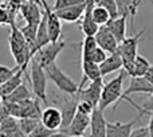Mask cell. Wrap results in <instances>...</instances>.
I'll return each instance as SVG.
<instances>
[{
    "instance_id": "60d3db41",
    "label": "cell",
    "mask_w": 153,
    "mask_h": 137,
    "mask_svg": "<svg viewBox=\"0 0 153 137\" xmlns=\"http://www.w3.org/2000/svg\"><path fill=\"white\" fill-rule=\"evenodd\" d=\"M149 116H151V120H149V124H148V130L151 133V137H153V113H151Z\"/></svg>"
},
{
    "instance_id": "30bf717a",
    "label": "cell",
    "mask_w": 153,
    "mask_h": 137,
    "mask_svg": "<svg viewBox=\"0 0 153 137\" xmlns=\"http://www.w3.org/2000/svg\"><path fill=\"white\" fill-rule=\"evenodd\" d=\"M95 42L100 48H102L106 54H114L118 51V42L116 40V38L111 35V32L108 30L106 26H102L98 28V32L95 34Z\"/></svg>"
},
{
    "instance_id": "ac0fdd59",
    "label": "cell",
    "mask_w": 153,
    "mask_h": 137,
    "mask_svg": "<svg viewBox=\"0 0 153 137\" xmlns=\"http://www.w3.org/2000/svg\"><path fill=\"white\" fill-rule=\"evenodd\" d=\"M145 1H140V0H117V8H118V15L124 16V18H130V28L133 30V22L137 15V11Z\"/></svg>"
},
{
    "instance_id": "ee69618b",
    "label": "cell",
    "mask_w": 153,
    "mask_h": 137,
    "mask_svg": "<svg viewBox=\"0 0 153 137\" xmlns=\"http://www.w3.org/2000/svg\"><path fill=\"white\" fill-rule=\"evenodd\" d=\"M0 100H1V95H0Z\"/></svg>"
},
{
    "instance_id": "8fae6325",
    "label": "cell",
    "mask_w": 153,
    "mask_h": 137,
    "mask_svg": "<svg viewBox=\"0 0 153 137\" xmlns=\"http://www.w3.org/2000/svg\"><path fill=\"white\" fill-rule=\"evenodd\" d=\"M87 5V0H82V3L76 5H71V7L63 8L59 11H54L55 15L59 18L61 22H67V23H74V22H79L85 13Z\"/></svg>"
},
{
    "instance_id": "d6a6232c",
    "label": "cell",
    "mask_w": 153,
    "mask_h": 137,
    "mask_svg": "<svg viewBox=\"0 0 153 137\" xmlns=\"http://www.w3.org/2000/svg\"><path fill=\"white\" fill-rule=\"evenodd\" d=\"M108 55H109V54H106L105 51L102 50V48L98 47L97 50L93 53V55H91V58H90L89 62H93V63H95V65H98V66H101V65H102L103 62L106 61Z\"/></svg>"
},
{
    "instance_id": "7a4b0ae2",
    "label": "cell",
    "mask_w": 153,
    "mask_h": 137,
    "mask_svg": "<svg viewBox=\"0 0 153 137\" xmlns=\"http://www.w3.org/2000/svg\"><path fill=\"white\" fill-rule=\"evenodd\" d=\"M128 74L125 73V70H120V74L117 77H114L111 81H109L108 83L103 85L102 89V94H101V100H100V105L98 109L102 112H105L106 108H109L110 105H113V112L117 110L118 102L122 97V86H124V79L126 78Z\"/></svg>"
},
{
    "instance_id": "4dcf8cb0",
    "label": "cell",
    "mask_w": 153,
    "mask_h": 137,
    "mask_svg": "<svg viewBox=\"0 0 153 137\" xmlns=\"http://www.w3.org/2000/svg\"><path fill=\"white\" fill-rule=\"evenodd\" d=\"M125 100H126L132 106H134L137 110H140V114H138L140 117H143L144 114H151V113H153V94L149 97V100L143 105V108H141V106H138L137 103H136L134 101L132 100V98L128 97V98H125Z\"/></svg>"
},
{
    "instance_id": "7c38bea8",
    "label": "cell",
    "mask_w": 153,
    "mask_h": 137,
    "mask_svg": "<svg viewBox=\"0 0 153 137\" xmlns=\"http://www.w3.org/2000/svg\"><path fill=\"white\" fill-rule=\"evenodd\" d=\"M78 97H70L69 100H66L62 105V108L59 109L62 114V127L59 129V132L65 133L67 130V128L70 127V124L73 122L75 114H76V108H78Z\"/></svg>"
},
{
    "instance_id": "83f0119b",
    "label": "cell",
    "mask_w": 153,
    "mask_h": 137,
    "mask_svg": "<svg viewBox=\"0 0 153 137\" xmlns=\"http://www.w3.org/2000/svg\"><path fill=\"white\" fill-rule=\"evenodd\" d=\"M93 19H94V22L97 23L98 27L106 26V24H108L109 22L111 20L110 15H109L108 11H106L103 7L98 5L97 3L94 4V8H93Z\"/></svg>"
},
{
    "instance_id": "44dd1931",
    "label": "cell",
    "mask_w": 153,
    "mask_h": 137,
    "mask_svg": "<svg viewBox=\"0 0 153 137\" xmlns=\"http://www.w3.org/2000/svg\"><path fill=\"white\" fill-rule=\"evenodd\" d=\"M126 20H128L126 18L120 16V18L114 19V20H110L106 24L108 30L111 32V35L116 38L118 45H121V43L126 39Z\"/></svg>"
},
{
    "instance_id": "2e32d148",
    "label": "cell",
    "mask_w": 153,
    "mask_h": 137,
    "mask_svg": "<svg viewBox=\"0 0 153 137\" xmlns=\"http://www.w3.org/2000/svg\"><path fill=\"white\" fill-rule=\"evenodd\" d=\"M136 93H144V94L152 95L153 94V85L146 81L145 77H133V78H130V83H129V86H128V89L122 93V97H121V100H120V102H121L122 100H125L126 97H129L130 94H136Z\"/></svg>"
},
{
    "instance_id": "d590c367",
    "label": "cell",
    "mask_w": 153,
    "mask_h": 137,
    "mask_svg": "<svg viewBox=\"0 0 153 137\" xmlns=\"http://www.w3.org/2000/svg\"><path fill=\"white\" fill-rule=\"evenodd\" d=\"M76 112H79V113H82V114H86V116H91V113L94 112V108H93L90 103L85 102V101H79Z\"/></svg>"
},
{
    "instance_id": "f35d334b",
    "label": "cell",
    "mask_w": 153,
    "mask_h": 137,
    "mask_svg": "<svg viewBox=\"0 0 153 137\" xmlns=\"http://www.w3.org/2000/svg\"><path fill=\"white\" fill-rule=\"evenodd\" d=\"M0 137H27L26 135H24L23 132H22L20 129L15 130V132H11V133H3L0 132Z\"/></svg>"
},
{
    "instance_id": "9c48e42d",
    "label": "cell",
    "mask_w": 153,
    "mask_h": 137,
    "mask_svg": "<svg viewBox=\"0 0 153 137\" xmlns=\"http://www.w3.org/2000/svg\"><path fill=\"white\" fill-rule=\"evenodd\" d=\"M19 12L22 18L26 20V24H34V26H38L40 23L43 16V11L40 10L39 1H32V0L22 1Z\"/></svg>"
},
{
    "instance_id": "1f68e13d",
    "label": "cell",
    "mask_w": 153,
    "mask_h": 137,
    "mask_svg": "<svg viewBox=\"0 0 153 137\" xmlns=\"http://www.w3.org/2000/svg\"><path fill=\"white\" fill-rule=\"evenodd\" d=\"M18 70H19V67L11 68V67L1 66V65H0V86H1L3 83H5V82H7Z\"/></svg>"
},
{
    "instance_id": "e0dca14e",
    "label": "cell",
    "mask_w": 153,
    "mask_h": 137,
    "mask_svg": "<svg viewBox=\"0 0 153 137\" xmlns=\"http://www.w3.org/2000/svg\"><path fill=\"white\" fill-rule=\"evenodd\" d=\"M106 125L108 121L105 120L103 112L100 109H94L90 117V137H106Z\"/></svg>"
},
{
    "instance_id": "5bb4252c",
    "label": "cell",
    "mask_w": 153,
    "mask_h": 137,
    "mask_svg": "<svg viewBox=\"0 0 153 137\" xmlns=\"http://www.w3.org/2000/svg\"><path fill=\"white\" fill-rule=\"evenodd\" d=\"M40 122L46 129L51 132H58L62 127V114L61 110L56 108H46L42 112Z\"/></svg>"
},
{
    "instance_id": "d4e9b609",
    "label": "cell",
    "mask_w": 153,
    "mask_h": 137,
    "mask_svg": "<svg viewBox=\"0 0 153 137\" xmlns=\"http://www.w3.org/2000/svg\"><path fill=\"white\" fill-rule=\"evenodd\" d=\"M50 43V38H48V31H47V22H46V13L43 11V16L40 20L39 26H38L36 31V53L42 47L47 46Z\"/></svg>"
},
{
    "instance_id": "b9f144b4",
    "label": "cell",
    "mask_w": 153,
    "mask_h": 137,
    "mask_svg": "<svg viewBox=\"0 0 153 137\" xmlns=\"http://www.w3.org/2000/svg\"><path fill=\"white\" fill-rule=\"evenodd\" d=\"M50 137H67V135L66 133H62V132H55V133H53V135H51Z\"/></svg>"
},
{
    "instance_id": "484cf974",
    "label": "cell",
    "mask_w": 153,
    "mask_h": 137,
    "mask_svg": "<svg viewBox=\"0 0 153 137\" xmlns=\"http://www.w3.org/2000/svg\"><path fill=\"white\" fill-rule=\"evenodd\" d=\"M151 68V63L146 58H144L143 55H137L133 62L132 71H130V78L133 77H145L148 70Z\"/></svg>"
},
{
    "instance_id": "ffe728a7",
    "label": "cell",
    "mask_w": 153,
    "mask_h": 137,
    "mask_svg": "<svg viewBox=\"0 0 153 137\" xmlns=\"http://www.w3.org/2000/svg\"><path fill=\"white\" fill-rule=\"evenodd\" d=\"M100 78H102V75H101V70L98 65L93 63V62H82V81L78 85L79 92L86 86L87 81L90 83V82H94Z\"/></svg>"
},
{
    "instance_id": "277c9868",
    "label": "cell",
    "mask_w": 153,
    "mask_h": 137,
    "mask_svg": "<svg viewBox=\"0 0 153 137\" xmlns=\"http://www.w3.org/2000/svg\"><path fill=\"white\" fill-rule=\"evenodd\" d=\"M146 28H143L141 31H138L137 34H134L133 36H126V39L118 46V53L122 57V63H124V70L128 75H130L132 71L133 62H134L136 57L138 55V46H140L141 38L145 34Z\"/></svg>"
},
{
    "instance_id": "3957f363",
    "label": "cell",
    "mask_w": 153,
    "mask_h": 137,
    "mask_svg": "<svg viewBox=\"0 0 153 137\" xmlns=\"http://www.w3.org/2000/svg\"><path fill=\"white\" fill-rule=\"evenodd\" d=\"M46 75H47V79H50L56 87H58L61 92L66 93L70 97H78L79 94V89L78 85L73 78H70L61 67L55 63L48 65L47 67H45Z\"/></svg>"
},
{
    "instance_id": "8992f818",
    "label": "cell",
    "mask_w": 153,
    "mask_h": 137,
    "mask_svg": "<svg viewBox=\"0 0 153 137\" xmlns=\"http://www.w3.org/2000/svg\"><path fill=\"white\" fill-rule=\"evenodd\" d=\"M69 45H74V43H67L63 38H62L61 40H58L56 43H48L47 46L42 47L36 54H35L34 59L45 68V67H47L48 65L55 63L58 55L62 53V50Z\"/></svg>"
},
{
    "instance_id": "4316f807",
    "label": "cell",
    "mask_w": 153,
    "mask_h": 137,
    "mask_svg": "<svg viewBox=\"0 0 153 137\" xmlns=\"http://www.w3.org/2000/svg\"><path fill=\"white\" fill-rule=\"evenodd\" d=\"M82 47V62H89L93 53L98 48L94 36H85L81 43Z\"/></svg>"
},
{
    "instance_id": "6da1fadb",
    "label": "cell",
    "mask_w": 153,
    "mask_h": 137,
    "mask_svg": "<svg viewBox=\"0 0 153 137\" xmlns=\"http://www.w3.org/2000/svg\"><path fill=\"white\" fill-rule=\"evenodd\" d=\"M10 26H11V32L10 36H8V45H10L11 54H12L13 59L16 62V67L23 68L26 71L27 66H30V62L32 59L31 50H30L28 45L26 43V39H24L23 34L20 31V27L16 24V22L11 23Z\"/></svg>"
},
{
    "instance_id": "9a60e30c",
    "label": "cell",
    "mask_w": 153,
    "mask_h": 137,
    "mask_svg": "<svg viewBox=\"0 0 153 137\" xmlns=\"http://www.w3.org/2000/svg\"><path fill=\"white\" fill-rule=\"evenodd\" d=\"M95 1L94 0H87V5L86 10H85V13L82 16L81 20V31L83 32L85 36H95V34L98 32V28L100 27L97 26V23L93 19V8H94Z\"/></svg>"
},
{
    "instance_id": "5b68a950",
    "label": "cell",
    "mask_w": 153,
    "mask_h": 137,
    "mask_svg": "<svg viewBox=\"0 0 153 137\" xmlns=\"http://www.w3.org/2000/svg\"><path fill=\"white\" fill-rule=\"evenodd\" d=\"M30 81L32 86V94L39 101L47 103V75L45 68L40 66L34 58L30 62Z\"/></svg>"
},
{
    "instance_id": "603a6c76",
    "label": "cell",
    "mask_w": 153,
    "mask_h": 137,
    "mask_svg": "<svg viewBox=\"0 0 153 137\" xmlns=\"http://www.w3.org/2000/svg\"><path fill=\"white\" fill-rule=\"evenodd\" d=\"M23 75L28 77L23 68H19V70L16 71V73L13 74V75L11 77L7 82H5V83H3L1 86H0V95H1V98L10 95L13 90H16L20 85H23Z\"/></svg>"
},
{
    "instance_id": "cb8c5ba5",
    "label": "cell",
    "mask_w": 153,
    "mask_h": 137,
    "mask_svg": "<svg viewBox=\"0 0 153 137\" xmlns=\"http://www.w3.org/2000/svg\"><path fill=\"white\" fill-rule=\"evenodd\" d=\"M32 98H34L32 92H30V89L26 85H20V86L16 90H13L10 95L1 98V101L3 102H7V103H20L27 100H32Z\"/></svg>"
},
{
    "instance_id": "ab89813d",
    "label": "cell",
    "mask_w": 153,
    "mask_h": 137,
    "mask_svg": "<svg viewBox=\"0 0 153 137\" xmlns=\"http://www.w3.org/2000/svg\"><path fill=\"white\" fill-rule=\"evenodd\" d=\"M145 79L149 82V83H152V85H153V66H152V65H151V68L148 70V73H146Z\"/></svg>"
},
{
    "instance_id": "ba28073f",
    "label": "cell",
    "mask_w": 153,
    "mask_h": 137,
    "mask_svg": "<svg viewBox=\"0 0 153 137\" xmlns=\"http://www.w3.org/2000/svg\"><path fill=\"white\" fill-rule=\"evenodd\" d=\"M102 89H103V78H100L94 82H90L87 86H85L83 89L79 92L78 100L85 101V102L90 103L94 109H97L98 105H100Z\"/></svg>"
},
{
    "instance_id": "e575fe53",
    "label": "cell",
    "mask_w": 153,
    "mask_h": 137,
    "mask_svg": "<svg viewBox=\"0 0 153 137\" xmlns=\"http://www.w3.org/2000/svg\"><path fill=\"white\" fill-rule=\"evenodd\" d=\"M53 133H55V132H51V130L46 129L42 125V122H39V125L35 128V130L30 135V137H50Z\"/></svg>"
},
{
    "instance_id": "8d00e7d4",
    "label": "cell",
    "mask_w": 153,
    "mask_h": 137,
    "mask_svg": "<svg viewBox=\"0 0 153 137\" xmlns=\"http://www.w3.org/2000/svg\"><path fill=\"white\" fill-rule=\"evenodd\" d=\"M130 137H151V133L148 130V127H141L137 129H133Z\"/></svg>"
},
{
    "instance_id": "7bdbcfd3",
    "label": "cell",
    "mask_w": 153,
    "mask_h": 137,
    "mask_svg": "<svg viewBox=\"0 0 153 137\" xmlns=\"http://www.w3.org/2000/svg\"><path fill=\"white\" fill-rule=\"evenodd\" d=\"M75 137H85V136H75Z\"/></svg>"
},
{
    "instance_id": "d6986e66",
    "label": "cell",
    "mask_w": 153,
    "mask_h": 137,
    "mask_svg": "<svg viewBox=\"0 0 153 137\" xmlns=\"http://www.w3.org/2000/svg\"><path fill=\"white\" fill-rule=\"evenodd\" d=\"M90 117L91 116H86V114H82V113H79V112H76L73 122L70 124V127L67 128L66 132H65L67 135V137L83 136L85 130L90 127Z\"/></svg>"
},
{
    "instance_id": "7402d4cb",
    "label": "cell",
    "mask_w": 153,
    "mask_h": 137,
    "mask_svg": "<svg viewBox=\"0 0 153 137\" xmlns=\"http://www.w3.org/2000/svg\"><path fill=\"white\" fill-rule=\"evenodd\" d=\"M122 67H124V63H122V57H121V54L117 51V53L108 55L106 61L100 66L101 75H102V78H103V77L109 75V74L114 73V71L122 70Z\"/></svg>"
},
{
    "instance_id": "f6af8a7d",
    "label": "cell",
    "mask_w": 153,
    "mask_h": 137,
    "mask_svg": "<svg viewBox=\"0 0 153 137\" xmlns=\"http://www.w3.org/2000/svg\"><path fill=\"white\" fill-rule=\"evenodd\" d=\"M152 3H153V1H152Z\"/></svg>"
},
{
    "instance_id": "f546056e",
    "label": "cell",
    "mask_w": 153,
    "mask_h": 137,
    "mask_svg": "<svg viewBox=\"0 0 153 137\" xmlns=\"http://www.w3.org/2000/svg\"><path fill=\"white\" fill-rule=\"evenodd\" d=\"M95 3H97L98 5H101V7H103L106 11H108L111 20L120 18L118 8H117V0H98V1H95Z\"/></svg>"
},
{
    "instance_id": "74e56055",
    "label": "cell",
    "mask_w": 153,
    "mask_h": 137,
    "mask_svg": "<svg viewBox=\"0 0 153 137\" xmlns=\"http://www.w3.org/2000/svg\"><path fill=\"white\" fill-rule=\"evenodd\" d=\"M7 24H11V18L7 11L0 5V26H7Z\"/></svg>"
},
{
    "instance_id": "f1b7e54d",
    "label": "cell",
    "mask_w": 153,
    "mask_h": 137,
    "mask_svg": "<svg viewBox=\"0 0 153 137\" xmlns=\"http://www.w3.org/2000/svg\"><path fill=\"white\" fill-rule=\"evenodd\" d=\"M39 122H40V120H31V118L18 120L19 129H20L27 137H30V135H31V133L35 130V128L39 125Z\"/></svg>"
},
{
    "instance_id": "52a82bcc",
    "label": "cell",
    "mask_w": 153,
    "mask_h": 137,
    "mask_svg": "<svg viewBox=\"0 0 153 137\" xmlns=\"http://www.w3.org/2000/svg\"><path fill=\"white\" fill-rule=\"evenodd\" d=\"M40 7L43 8L46 13V22H47V31L50 43H56L58 40L62 39V22L55 15L53 8L50 7L48 1H39Z\"/></svg>"
},
{
    "instance_id": "836d02e7",
    "label": "cell",
    "mask_w": 153,
    "mask_h": 137,
    "mask_svg": "<svg viewBox=\"0 0 153 137\" xmlns=\"http://www.w3.org/2000/svg\"><path fill=\"white\" fill-rule=\"evenodd\" d=\"M79 3H82V0H56V1H54L53 11L63 10V8L71 7V5H76Z\"/></svg>"
},
{
    "instance_id": "4fadbf2b",
    "label": "cell",
    "mask_w": 153,
    "mask_h": 137,
    "mask_svg": "<svg viewBox=\"0 0 153 137\" xmlns=\"http://www.w3.org/2000/svg\"><path fill=\"white\" fill-rule=\"evenodd\" d=\"M141 117L137 116L129 122H108L106 125V137H130L133 127Z\"/></svg>"
}]
</instances>
